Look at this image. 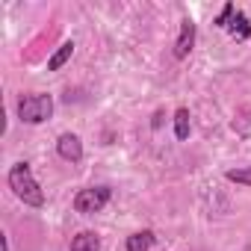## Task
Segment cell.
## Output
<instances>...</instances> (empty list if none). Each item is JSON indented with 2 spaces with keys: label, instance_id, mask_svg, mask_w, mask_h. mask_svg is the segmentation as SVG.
Masks as SVG:
<instances>
[{
  "label": "cell",
  "instance_id": "obj_1",
  "mask_svg": "<svg viewBox=\"0 0 251 251\" xmlns=\"http://www.w3.org/2000/svg\"><path fill=\"white\" fill-rule=\"evenodd\" d=\"M6 180H9V189L15 192L18 201H24L27 207H45V192H42L39 180L33 177L30 163H15V166L9 169Z\"/></svg>",
  "mask_w": 251,
  "mask_h": 251
},
{
  "label": "cell",
  "instance_id": "obj_2",
  "mask_svg": "<svg viewBox=\"0 0 251 251\" xmlns=\"http://www.w3.org/2000/svg\"><path fill=\"white\" fill-rule=\"evenodd\" d=\"M15 109H18V118L24 124H45L53 115V98L45 95V92H30V95L18 98Z\"/></svg>",
  "mask_w": 251,
  "mask_h": 251
},
{
  "label": "cell",
  "instance_id": "obj_3",
  "mask_svg": "<svg viewBox=\"0 0 251 251\" xmlns=\"http://www.w3.org/2000/svg\"><path fill=\"white\" fill-rule=\"evenodd\" d=\"M213 24H216L219 30L230 33L236 42H248V39H251V21H248V15H245L242 9H236L233 3H225L222 15H219Z\"/></svg>",
  "mask_w": 251,
  "mask_h": 251
},
{
  "label": "cell",
  "instance_id": "obj_4",
  "mask_svg": "<svg viewBox=\"0 0 251 251\" xmlns=\"http://www.w3.org/2000/svg\"><path fill=\"white\" fill-rule=\"evenodd\" d=\"M109 198H112L109 186H86L74 195V210L83 213V216H95L109 204Z\"/></svg>",
  "mask_w": 251,
  "mask_h": 251
},
{
  "label": "cell",
  "instance_id": "obj_5",
  "mask_svg": "<svg viewBox=\"0 0 251 251\" xmlns=\"http://www.w3.org/2000/svg\"><path fill=\"white\" fill-rule=\"evenodd\" d=\"M195 48V21L192 18H183L180 21V33L175 39V59H186Z\"/></svg>",
  "mask_w": 251,
  "mask_h": 251
},
{
  "label": "cell",
  "instance_id": "obj_6",
  "mask_svg": "<svg viewBox=\"0 0 251 251\" xmlns=\"http://www.w3.org/2000/svg\"><path fill=\"white\" fill-rule=\"evenodd\" d=\"M56 154L65 160V163H80L83 160V142L77 133H62L56 139Z\"/></svg>",
  "mask_w": 251,
  "mask_h": 251
},
{
  "label": "cell",
  "instance_id": "obj_7",
  "mask_svg": "<svg viewBox=\"0 0 251 251\" xmlns=\"http://www.w3.org/2000/svg\"><path fill=\"white\" fill-rule=\"evenodd\" d=\"M71 251H100V236L95 230H80L71 239Z\"/></svg>",
  "mask_w": 251,
  "mask_h": 251
},
{
  "label": "cell",
  "instance_id": "obj_8",
  "mask_svg": "<svg viewBox=\"0 0 251 251\" xmlns=\"http://www.w3.org/2000/svg\"><path fill=\"white\" fill-rule=\"evenodd\" d=\"M124 248L127 251H151L154 248V230H136L127 236V242H124Z\"/></svg>",
  "mask_w": 251,
  "mask_h": 251
},
{
  "label": "cell",
  "instance_id": "obj_9",
  "mask_svg": "<svg viewBox=\"0 0 251 251\" xmlns=\"http://www.w3.org/2000/svg\"><path fill=\"white\" fill-rule=\"evenodd\" d=\"M71 56H74V42H65V45H59V48H56V53L48 59V71H59V68H62V65L71 59Z\"/></svg>",
  "mask_w": 251,
  "mask_h": 251
},
{
  "label": "cell",
  "instance_id": "obj_10",
  "mask_svg": "<svg viewBox=\"0 0 251 251\" xmlns=\"http://www.w3.org/2000/svg\"><path fill=\"white\" fill-rule=\"evenodd\" d=\"M189 127H192V124H189V109L180 106V109L175 112V136H177L180 142H186V139H189Z\"/></svg>",
  "mask_w": 251,
  "mask_h": 251
},
{
  "label": "cell",
  "instance_id": "obj_11",
  "mask_svg": "<svg viewBox=\"0 0 251 251\" xmlns=\"http://www.w3.org/2000/svg\"><path fill=\"white\" fill-rule=\"evenodd\" d=\"M225 177L230 183H239V186H251V166H242V169H227Z\"/></svg>",
  "mask_w": 251,
  "mask_h": 251
},
{
  "label": "cell",
  "instance_id": "obj_12",
  "mask_svg": "<svg viewBox=\"0 0 251 251\" xmlns=\"http://www.w3.org/2000/svg\"><path fill=\"white\" fill-rule=\"evenodd\" d=\"M0 239H3V251H9V236H6V233H0Z\"/></svg>",
  "mask_w": 251,
  "mask_h": 251
}]
</instances>
